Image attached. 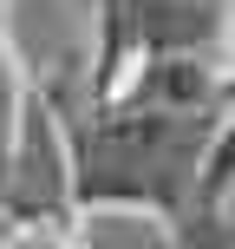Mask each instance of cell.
I'll list each match as a JSON object with an SVG mask.
<instances>
[{
	"instance_id": "obj_1",
	"label": "cell",
	"mask_w": 235,
	"mask_h": 249,
	"mask_svg": "<svg viewBox=\"0 0 235 249\" xmlns=\"http://www.w3.org/2000/svg\"><path fill=\"white\" fill-rule=\"evenodd\" d=\"M20 66H13V46H7V0H0V177H7V158H13V131H20Z\"/></svg>"
}]
</instances>
